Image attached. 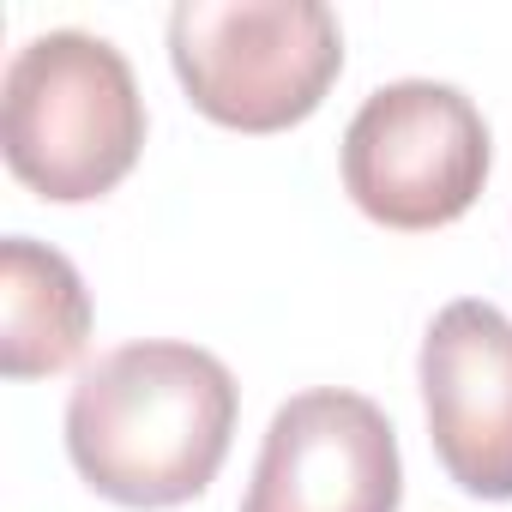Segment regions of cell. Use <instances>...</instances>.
Returning a JSON list of instances; mask_svg holds the SVG:
<instances>
[{"instance_id":"obj_4","label":"cell","mask_w":512,"mask_h":512,"mask_svg":"<svg viewBox=\"0 0 512 512\" xmlns=\"http://www.w3.org/2000/svg\"><path fill=\"white\" fill-rule=\"evenodd\" d=\"M488 181V121L440 79L380 85L344 127V187L386 229H446Z\"/></svg>"},{"instance_id":"obj_1","label":"cell","mask_w":512,"mask_h":512,"mask_svg":"<svg viewBox=\"0 0 512 512\" xmlns=\"http://www.w3.org/2000/svg\"><path fill=\"white\" fill-rule=\"evenodd\" d=\"M235 374L175 338L97 356L67 398L73 470L115 506L163 512L211 488L235 434Z\"/></svg>"},{"instance_id":"obj_3","label":"cell","mask_w":512,"mask_h":512,"mask_svg":"<svg viewBox=\"0 0 512 512\" xmlns=\"http://www.w3.org/2000/svg\"><path fill=\"white\" fill-rule=\"evenodd\" d=\"M169 61L205 121L284 133L344 73V31L320 0H181L169 13Z\"/></svg>"},{"instance_id":"obj_7","label":"cell","mask_w":512,"mask_h":512,"mask_svg":"<svg viewBox=\"0 0 512 512\" xmlns=\"http://www.w3.org/2000/svg\"><path fill=\"white\" fill-rule=\"evenodd\" d=\"M91 296L61 247L31 235L0 241V368L7 380H43L85 356Z\"/></svg>"},{"instance_id":"obj_5","label":"cell","mask_w":512,"mask_h":512,"mask_svg":"<svg viewBox=\"0 0 512 512\" xmlns=\"http://www.w3.org/2000/svg\"><path fill=\"white\" fill-rule=\"evenodd\" d=\"M404 464L386 410L344 386L296 392L260 446L241 512H398Z\"/></svg>"},{"instance_id":"obj_6","label":"cell","mask_w":512,"mask_h":512,"mask_svg":"<svg viewBox=\"0 0 512 512\" xmlns=\"http://www.w3.org/2000/svg\"><path fill=\"white\" fill-rule=\"evenodd\" d=\"M422 410L440 470L476 500H512V320L446 302L422 338Z\"/></svg>"},{"instance_id":"obj_2","label":"cell","mask_w":512,"mask_h":512,"mask_svg":"<svg viewBox=\"0 0 512 512\" xmlns=\"http://www.w3.org/2000/svg\"><path fill=\"white\" fill-rule=\"evenodd\" d=\"M0 145L7 169L55 205L121 187L145 151V97L127 55L91 31L31 37L0 85Z\"/></svg>"}]
</instances>
